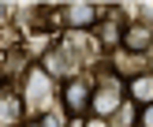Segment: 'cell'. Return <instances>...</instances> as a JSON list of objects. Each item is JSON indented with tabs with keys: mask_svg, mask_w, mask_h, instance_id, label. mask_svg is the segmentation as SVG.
<instances>
[{
	"mask_svg": "<svg viewBox=\"0 0 153 127\" xmlns=\"http://www.w3.org/2000/svg\"><path fill=\"white\" fill-rule=\"evenodd\" d=\"M123 30H127V22H120V15H101V22H97V41H101L105 49H116V45H123Z\"/></svg>",
	"mask_w": 153,
	"mask_h": 127,
	"instance_id": "cell-8",
	"label": "cell"
},
{
	"mask_svg": "<svg viewBox=\"0 0 153 127\" xmlns=\"http://www.w3.org/2000/svg\"><path fill=\"white\" fill-rule=\"evenodd\" d=\"M60 101H64L67 116H82L94 108V82L90 79H64L60 86Z\"/></svg>",
	"mask_w": 153,
	"mask_h": 127,
	"instance_id": "cell-2",
	"label": "cell"
},
{
	"mask_svg": "<svg viewBox=\"0 0 153 127\" xmlns=\"http://www.w3.org/2000/svg\"><path fill=\"white\" fill-rule=\"evenodd\" d=\"M82 127H108V120H86Z\"/></svg>",
	"mask_w": 153,
	"mask_h": 127,
	"instance_id": "cell-11",
	"label": "cell"
},
{
	"mask_svg": "<svg viewBox=\"0 0 153 127\" xmlns=\"http://www.w3.org/2000/svg\"><path fill=\"white\" fill-rule=\"evenodd\" d=\"M120 97H123V79H120V75H108V79L101 82V90H94L97 120H108L112 112H120Z\"/></svg>",
	"mask_w": 153,
	"mask_h": 127,
	"instance_id": "cell-3",
	"label": "cell"
},
{
	"mask_svg": "<svg viewBox=\"0 0 153 127\" xmlns=\"http://www.w3.org/2000/svg\"><path fill=\"white\" fill-rule=\"evenodd\" d=\"M49 75H45L41 71V67H30V71L26 75H22V90H19V94H22V105H26V116L30 120H41L45 116V105H49V97H52V86H49Z\"/></svg>",
	"mask_w": 153,
	"mask_h": 127,
	"instance_id": "cell-1",
	"label": "cell"
},
{
	"mask_svg": "<svg viewBox=\"0 0 153 127\" xmlns=\"http://www.w3.org/2000/svg\"><path fill=\"white\" fill-rule=\"evenodd\" d=\"M7 15H11V7H7V4H0V19H7Z\"/></svg>",
	"mask_w": 153,
	"mask_h": 127,
	"instance_id": "cell-12",
	"label": "cell"
},
{
	"mask_svg": "<svg viewBox=\"0 0 153 127\" xmlns=\"http://www.w3.org/2000/svg\"><path fill=\"white\" fill-rule=\"evenodd\" d=\"M22 120H26L22 94H15V90H0V127H19Z\"/></svg>",
	"mask_w": 153,
	"mask_h": 127,
	"instance_id": "cell-6",
	"label": "cell"
},
{
	"mask_svg": "<svg viewBox=\"0 0 153 127\" xmlns=\"http://www.w3.org/2000/svg\"><path fill=\"white\" fill-rule=\"evenodd\" d=\"M123 49L131 52V56H142V52L153 49V26H149L146 19L127 22V30H123Z\"/></svg>",
	"mask_w": 153,
	"mask_h": 127,
	"instance_id": "cell-4",
	"label": "cell"
},
{
	"mask_svg": "<svg viewBox=\"0 0 153 127\" xmlns=\"http://www.w3.org/2000/svg\"><path fill=\"white\" fill-rule=\"evenodd\" d=\"M138 123L142 127H153V105H146V108L138 112Z\"/></svg>",
	"mask_w": 153,
	"mask_h": 127,
	"instance_id": "cell-10",
	"label": "cell"
},
{
	"mask_svg": "<svg viewBox=\"0 0 153 127\" xmlns=\"http://www.w3.org/2000/svg\"><path fill=\"white\" fill-rule=\"evenodd\" d=\"M71 60H75V56H71V49H64V45H52L49 52H41V71L49 75V79H52V75L60 79V75H67Z\"/></svg>",
	"mask_w": 153,
	"mask_h": 127,
	"instance_id": "cell-7",
	"label": "cell"
},
{
	"mask_svg": "<svg viewBox=\"0 0 153 127\" xmlns=\"http://www.w3.org/2000/svg\"><path fill=\"white\" fill-rule=\"evenodd\" d=\"M64 22L71 30H90V26L101 22V7H97V4H86V0H75V4L64 7Z\"/></svg>",
	"mask_w": 153,
	"mask_h": 127,
	"instance_id": "cell-5",
	"label": "cell"
},
{
	"mask_svg": "<svg viewBox=\"0 0 153 127\" xmlns=\"http://www.w3.org/2000/svg\"><path fill=\"white\" fill-rule=\"evenodd\" d=\"M127 97H131V101H146V105H153V75H134L131 86H127Z\"/></svg>",
	"mask_w": 153,
	"mask_h": 127,
	"instance_id": "cell-9",
	"label": "cell"
}]
</instances>
